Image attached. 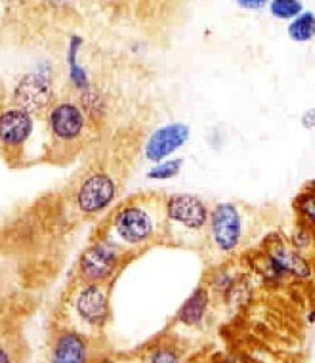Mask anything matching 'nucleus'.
I'll use <instances>...</instances> for the list:
<instances>
[{"instance_id":"1","label":"nucleus","mask_w":315,"mask_h":363,"mask_svg":"<svg viewBox=\"0 0 315 363\" xmlns=\"http://www.w3.org/2000/svg\"><path fill=\"white\" fill-rule=\"evenodd\" d=\"M212 237L222 250H232L241 240L242 222L235 206L230 203L219 204L211 220Z\"/></svg>"},{"instance_id":"2","label":"nucleus","mask_w":315,"mask_h":363,"mask_svg":"<svg viewBox=\"0 0 315 363\" xmlns=\"http://www.w3.org/2000/svg\"><path fill=\"white\" fill-rule=\"evenodd\" d=\"M115 195V185L103 174L91 176L79 191V206L86 213H94L110 203Z\"/></svg>"},{"instance_id":"3","label":"nucleus","mask_w":315,"mask_h":363,"mask_svg":"<svg viewBox=\"0 0 315 363\" xmlns=\"http://www.w3.org/2000/svg\"><path fill=\"white\" fill-rule=\"evenodd\" d=\"M189 130L183 124H171L158 130L149 139L146 155L151 161H159L181 147L188 139Z\"/></svg>"},{"instance_id":"4","label":"nucleus","mask_w":315,"mask_h":363,"mask_svg":"<svg viewBox=\"0 0 315 363\" xmlns=\"http://www.w3.org/2000/svg\"><path fill=\"white\" fill-rule=\"evenodd\" d=\"M168 215L171 219L189 229H200L207 222V210L204 204L189 195L171 199L168 201Z\"/></svg>"},{"instance_id":"5","label":"nucleus","mask_w":315,"mask_h":363,"mask_svg":"<svg viewBox=\"0 0 315 363\" xmlns=\"http://www.w3.org/2000/svg\"><path fill=\"white\" fill-rule=\"evenodd\" d=\"M151 219L149 215L139 208H127L117 215L116 229L122 240L128 242H140L151 233Z\"/></svg>"},{"instance_id":"6","label":"nucleus","mask_w":315,"mask_h":363,"mask_svg":"<svg viewBox=\"0 0 315 363\" xmlns=\"http://www.w3.org/2000/svg\"><path fill=\"white\" fill-rule=\"evenodd\" d=\"M116 265L113 250L97 245L88 249L82 259V271L88 279H101L108 277Z\"/></svg>"},{"instance_id":"7","label":"nucleus","mask_w":315,"mask_h":363,"mask_svg":"<svg viewBox=\"0 0 315 363\" xmlns=\"http://www.w3.org/2000/svg\"><path fill=\"white\" fill-rule=\"evenodd\" d=\"M0 131L4 143H22L32 131V118L23 111H8L1 115Z\"/></svg>"},{"instance_id":"8","label":"nucleus","mask_w":315,"mask_h":363,"mask_svg":"<svg viewBox=\"0 0 315 363\" xmlns=\"http://www.w3.org/2000/svg\"><path fill=\"white\" fill-rule=\"evenodd\" d=\"M50 124L57 136L63 139H72L82 131L84 118L75 106L63 104L52 112Z\"/></svg>"},{"instance_id":"9","label":"nucleus","mask_w":315,"mask_h":363,"mask_svg":"<svg viewBox=\"0 0 315 363\" xmlns=\"http://www.w3.org/2000/svg\"><path fill=\"white\" fill-rule=\"evenodd\" d=\"M270 260L273 268L279 272H287L298 278H309L311 275L310 265L295 250L282 247L275 249L272 252Z\"/></svg>"},{"instance_id":"10","label":"nucleus","mask_w":315,"mask_h":363,"mask_svg":"<svg viewBox=\"0 0 315 363\" xmlns=\"http://www.w3.org/2000/svg\"><path fill=\"white\" fill-rule=\"evenodd\" d=\"M78 309L86 320L100 323L106 315V298L97 286H88L78 299Z\"/></svg>"},{"instance_id":"11","label":"nucleus","mask_w":315,"mask_h":363,"mask_svg":"<svg viewBox=\"0 0 315 363\" xmlns=\"http://www.w3.org/2000/svg\"><path fill=\"white\" fill-rule=\"evenodd\" d=\"M84 358V347L79 337L75 335H64L56 347V362H82Z\"/></svg>"},{"instance_id":"12","label":"nucleus","mask_w":315,"mask_h":363,"mask_svg":"<svg viewBox=\"0 0 315 363\" xmlns=\"http://www.w3.org/2000/svg\"><path fill=\"white\" fill-rule=\"evenodd\" d=\"M207 302H208L207 293L204 290H197L183 305V312H181V320L183 323L189 325L199 323L202 314L205 312Z\"/></svg>"},{"instance_id":"13","label":"nucleus","mask_w":315,"mask_h":363,"mask_svg":"<svg viewBox=\"0 0 315 363\" xmlns=\"http://www.w3.org/2000/svg\"><path fill=\"white\" fill-rule=\"evenodd\" d=\"M288 33L295 41H309L315 35V17L311 13H304L297 18L288 28Z\"/></svg>"},{"instance_id":"14","label":"nucleus","mask_w":315,"mask_h":363,"mask_svg":"<svg viewBox=\"0 0 315 363\" xmlns=\"http://www.w3.org/2000/svg\"><path fill=\"white\" fill-rule=\"evenodd\" d=\"M272 13L279 18H292L302 11L298 0H273L270 6Z\"/></svg>"},{"instance_id":"15","label":"nucleus","mask_w":315,"mask_h":363,"mask_svg":"<svg viewBox=\"0 0 315 363\" xmlns=\"http://www.w3.org/2000/svg\"><path fill=\"white\" fill-rule=\"evenodd\" d=\"M299 210L300 213L304 215V218L311 223V226L315 230V194L307 192L304 195H302L298 200Z\"/></svg>"},{"instance_id":"16","label":"nucleus","mask_w":315,"mask_h":363,"mask_svg":"<svg viewBox=\"0 0 315 363\" xmlns=\"http://www.w3.org/2000/svg\"><path fill=\"white\" fill-rule=\"evenodd\" d=\"M181 167V161H170L164 165L158 166L155 169H152L149 173L151 179H168L171 176H174Z\"/></svg>"},{"instance_id":"17","label":"nucleus","mask_w":315,"mask_h":363,"mask_svg":"<svg viewBox=\"0 0 315 363\" xmlns=\"http://www.w3.org/2000/svg\"><path fill=\"white\" fill-rule=\"evenodd\" d=\"M152 361H155V362H174V361H177V358H176L171 352L161 351V352H158V354L152 358Z\"/></svg>"},{"instance_id":"18","label":"nucleus","mask_w":315,"mask_h":363,"mask_svg":"<svg viewBox=\"0 0 315 363\" xmlns=\"http://www.w3.org/2000/svg\"><path fill=\"white\" fill-rule=\"evenodd\" d=\"M245 9H261L268 0H236Z\"/></svg>"},{"instance_id":"19","label":"nucleus","mask_w":315,"mask_h":363,"mask_svg":"<svg viewBox=\"0 0 315 363\" xmlns=\"http://www.w3.org/2000/svg\"><path fill=\"white\" fill-rule=\"evenodd\" d=\"M302 123H303V125L306 128H313V127H315V109L306 112L304 116L302 117Z\"/></svg>"},{"instance_id":"20","label":"nucleus","mask_w":315,"mask_h":363,"mask_svg":"<svg viewBox=\"0 0 315 363\" xmlns=\"http://www.w3.org/2000/svg\"><path fill=\"white\" fill-rule=\"evenodd\" d=\"M313 192L315 194V182H313Z\"/></svg>"}]
</instances>
